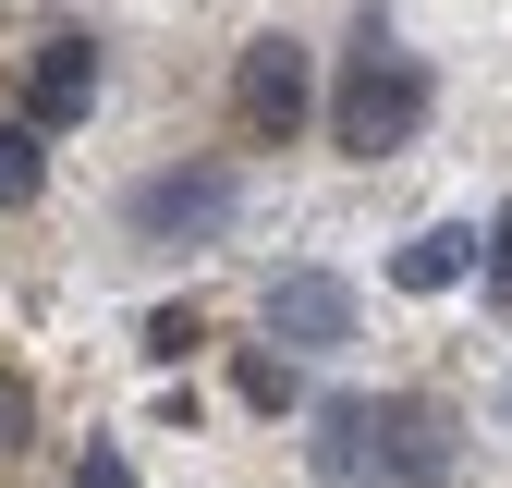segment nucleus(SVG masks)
<instances>
[{
  "label": "nucleus",
  "mask_w": 512,
  "mask_h": 488,
  "mask_svg": "<svg viewBox=\"0 0 512 488\" xmlns=\"http://www.w3.org/2000/svg\"><path fill=\"white\" fill-rule=\"evenodd\" d=\"M317 476L330 488H439L452 476V415L439 403H317Z\"/></svg>",
  "instance_id": "obj_1"
},
{
  "label": "nucleus",
  "mask_w": 512,
  "mask_h": 488,
  "mask_svg": "<svg viewBox=\"0 0 512 488\" xmlns=\"http://www.w3.org/2000/svg\"><path fill=\"white\" fill-rule=\"evenodd\" d=\"M330 122H342V147H354V159H391L415 122H427V61H403L378 13L354 25V74H342V110H330Z\"/></svg>",
  "instance_id": "obj_2"
},
{
  "label": "nucleus",
  "mask_w": 512,
  "mask_h": 488,
  "mask_svg": "<svg viewBox=\"0 0 512 488\" xmlns=\"http://www.w3.org/2000/svg\"><path fill=\"white\" fill-rule=\"evenodd\" d=\"M232 232V171H159L135 183V244H220Z\"/></svg>",
  "instance_id": "obj_3"
},
{
  "label": "nucleus",
  "mask_w": 512,
  "mask_h": 488,
  "mask_svg": "<svg viewBox=\"0 0 512 488\" xmlns=\"http://www.w3.org/2000/svg\"><path fill=\"white\" fill-rule=\"evenodd\" d=\"M269 342H293V354H342V342H354V293H342L330 269H281V281H269Z\"/></svg>",
  "instance_id": "obj_4"
},
{
  "label": "nucleus",
  "mask_w": 512,
  "mask_h": 488,
  "mask_svg": "<svg viewBox=\"0 0 512 488\" xmlns=\"http://www.w3.org/2000/svg\"><path fill=\"white\" fill-rule=\"evenodd\" d=\"M232 110H244V135H293V122H305V49L293 37H256L244 74H232Z\"/></svg>",
  "instance_id": "obj_5"
},
{
  "label": "nucleus",
  "mask_w": 512,
  "mask_h": 488,
  "mask_svg": "<svg viewBox=\"0 0 512 488\" xmlns=\"http://www.w3.org/2000/svg\"><path fill=\"white\" fill-rule=\"evenodd\" d=\"M98 110V49L86 37H37V61H25V122L49 135V122H86Z\"/></svg>",
  "instance_id": "obj_6"
},
{
  "label": "nucleus",
  "mask_w": 512,
  "mask_h": 488,
  "mask_svg": "<svg viewBox=\"0 0 512 488\" xmlns=\"http://www.w3.org/2000/svg\"><path fill=\"white\" fill-rule=\"evenodd\" d=\"M464 269H476V232H464V220H439V232H415L403 257H391V281H403V293H452Z\"/></svg>",
  "instance_id": "obj_7"
},
{
  "label": "nucleus",
  "mask_w": 512,
  "mask_h": 488,
  "mask_svg": "<svg viewBox=\"0 0 512 488\" xmlns=\"http://www.w3.org/2000/svg\"><path fill=\"white\" fill-rule=\"evenodd\" d=\"M49 183V159H37V122H0V208H25Z\"/></svg>",
  "instance_id": "obj_8"
},
{
  "label": "nucleus",
  "mask_w": 512,
  "mask_h": 488,
  "mask_svg": "<svg viewBox=\"0 0 512 488\" xmlns=\"http://www.w3.org/2000/svg\"><path fill=\"white\" fill-rule=\"evenodd\" d=\"M183 342H196V318H183V305H159V318H147V354H159V366H183Z\"/></svg>",
  "instance_id": "obj_9"
},
{
  "label": "nucleus",
  "mask_w": 512,
  "mask_h": 488,
  "mask_svg": "<svg viewBox=\"0 0 512 488\" xmlns=\"http://www.w3.org/2000/svg\"><path fill=\"white\" fill-rule=\"evenodd\" d=\"M74 488H135V464H122L110 440H86V464H74Z\"/></svg>",
  "instance_id": "obj_10"
},
{
  "label": "nucleus",
  "mask_w": 512,
  "mask_h": 488,
  "mask_svg": "<svg viewBox=\"0 0 512 488\" xmlns=\"http://www.w3.org/2000/svg\"><path fill=\"white\" fill-rule=\"evenodd\" d=\"M25 415H37V403H25V379H0V452L25 440Z\"/></svg>",
  "instance_id": "obj_11"
}]
</instances>
